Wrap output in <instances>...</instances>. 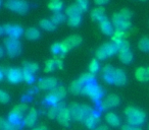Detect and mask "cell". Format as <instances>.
<instances>
[{
    "label": "cell",
    "instance_id": "7bdbcfd3",
    "mask_svg": "<svg viewBox=\"0 0 149 130\" xmlns=\"http://www.w3.org/2000/svg\"><path fill=\"white\" fill-rule=\"evenodd\" d=\"M76 4L78 5L80 9H81L82 12L86 11L88 9V6H89V2L88 0H76Z\"/></svg>",
    "mask_w": 149,
    "mask_h": 130
},
{
    "label": "cell",
    "instance_id": "9f6ffc18",
    "mask_svg": "<svg viewBox=\"0 0 149 130\" xmlns=\"http://www.w3.org/2000/svg\"><path fill=\"white\" fill-rule=\"evenodd\" d=\"M139 1H146V0H139Z\"/></svg>",
    "mask_w": 149,
    "mask_h": 130
},
{
    "label": "cell",
    "instance_id": "f1b7e54d",
    "mask_svg": "<svg viewBox=\"0 0 149 130\" xmlns=\"http://www.w3.org/2000/svg\"><path fill=\"white\" fill-rule=\"evenodd\" d=\"M65 13L68 17H74V15H81L82 11H81V9L78 7V5L74 3V4L70 5V6L66 8Z\"/></svg>",
    "mask_w": 149,
    "mask_h": 130
},
{
    "label": "cell",
    "instance_id": "7dc6e473",
    "mask_svg": "<svg viewBox=\"0 0 149 130\" xmlns=\"http://www.w3.org/2000/svg\"><path fill=\"white\" fill-rule=\"evenodd\" d=\"M54 60H55V62H56V66H57V68H59V69H61L62 68V60L60 59V58H58L57 56H55L54 57Z\"/></svg>",
    "mask_w": 149,
    "mask_h": 130
},
{
    "label": "cell",
    "instance_id": "2e32d148",
    "mask_svg": "<svg viewBox=\"0 0 149 130\" xmlns=\"http://www.w3.org/2000/svg\"><path fill=\"white\" fill-rule=\"evenodd\" d=\"M83 122L87 128H89V129H94L95 127H97L98 124H99V122H100L99 112L94 110L91 114H89V115L85 118V120H84Z\"/></svg>",
    "mask_w": 149,
    "mask_h": 130
},
{
    "label": "cell",
    "instance_id": "8d00e7d4",
    "mask_svg": "<svg viewBox=\"0 0 149 130\" xmlns=\"http://www.w3.org/2000/svg\"><path fill=\"white\" fill-rule=\"evenodd\" d=\"M56 68H57V66H56L55 60L50 59V60H47V61H46L44 71H45V72H52V71H54Z\"/></svg>",
    "mask_w": 149,
    "mask_h": 130
},
{
    "label": "cell",
    "instance_id": "bcb514c9",
    "mask_svg": "<svg viewBox=\"0 0 149 130\" xmlns=\"http://www.w3.org/2000/svg\"><path fill=\"white\" fill-rule=\"evenodd\" d=\"M122 130H142V128H140V126H133L129 125V124H125L120 127Z\"/></svg>",
    "mask_w": 149,
    "mask_h": 130
},
{
    "label": "cell",
    "instance_id": "e0dca14e",
    "mask_svg": "<svg viewBox=\"0 0 149 130\" xmlns=\"http://www.w3.org/2000/svg\"><path fill=\"white\" fill-rule=\"evenodd\" d=\"M37 119H38V112L36 111V109L32 108V109H30V111L28 112L26 117L24 118V126L34 127V125H35L36 122H37Z\"/></svg>",
    "mask_w": 149,
    "mask_h": 130
},
{
    "label": "cell",
    "instance_id": "4dcf8cb0",
    "mask_svg": "<svg viewBox=\"0 0 149 130\" xmlns=\"http://www.w3.org/2000/svg\"><path fill=\"white\" fill-rule=\"evenodd\" d=\"M50 21H51V23L55 25H60V23H62L64 21H65V15L61 12H54L53 14H52L51 19H50Z\"/></svg>",
    "mask_w": 149,
    "mask_h": 130
},
{
    "label": "cell",
    "instance_id": "c3c4849f",
    "mask_svg": "<svg viewBox=\"0 0 149 130\" xmlns=\"http://www.w3.org/2000/svg\"><path fill=\"white\" fill-rule=\"evenodd\" d=\"M108 1H109V0H94V2H95L97 5H99V6H101V5L108 3Z\"/></svg>",
    "mask_w": 149,
    "mask_h": 130
},
{
    "label": "cell",
    "instance_id": "680465c9",
    "mask_svg": "<svg viewBox=\"0 0 149 130\" xmlns=\"http://www.w3.org/2000/svg\"><path fill=\"white\" fill-rule=\"evenodd\" d=\"M148 130H149V124H148Z\"/></svg>",
    "mask_w": 149,
    "mask_h": 130
},
{
    "label": "cell",
    "instance_id": "52a82bcc",
    "mask_svg": "<svg viewBox=\"0 0 149 130\" xmlns=\"http://www.w3.org/2000/svg\"><path fill=\"white\" fill-rule=\"evenodd\" d=\"M5 6L11 11H15L19 14H25L29 9V4L25 0H7Z\"/></svg>",
    "mask_w": 149,
    "mask_h": 130
},
{
    "label": "cell",
    "instance_id": "83f0119b",
    "mask_svg": "<svg viewBox=\"0 0 149 130\" xmlns=\"http://www.w3.org/2000/svg\"><path fill=\"white\" fill-rule=\"evenodd\" d=\"M63 6V2L61 0H50L48 7H49L50 10L54 11V12H60V10L62 9Z\"/></svg>",
    "mask_w": 149,
    "mask_h": 130
},
{
    "label": "cell",
    "instance_id": "b9f144b4",
    "mask_svg": "<svg viewBox=\"0 0 149 130\" xmlns=\"http://www.w3.org/2000/svg\"><path fill=\"white\" fill-rule=\"evenodd\" d=\"M135 76H136L137 80L139 81H145V68L143 67H139L135 72Z\"/></svg>",
    "mask_w": 149,
    "mask_h": 130
},
{
    "label": "cell",
    "instance_id": "1f68e13d",
    "mask_svg": "<svg viewBox=\"0 0 149 130\" xmlns=\"http://www.w3.org/2000/svg\"><path fill=\"white\" fill-rule=\"evenodd\" d=\"M39 25L43 30H45V31L51 32L56 29V25H53V23H51V21H49V19H41V21H39Z\"/></svg>",
    "mask_w": 149,
    "mask_h": 130
},
{
    "label": "cell",
    "instance_id": "f6af8a7d",
    "mask_svg": "<svg viewBox=\"0 0 149 130\" xmlns=\"http://www.w3.org/2000/svg\"><path fill=\"white\" fill-rule=\"evenodd\" d=\"M50 50H51V53L54 54L55 56L60 55V54H61V49H60V43H54L53 45L51 46Z\"/></svg>",
    "mask_w": 149,
    "mask_h": 130
},
{
    "label": "cell",
    "instance_id": "74e56055",
    "mask_svg": "<svg viewBox=\"0 0 149 130\" xmlns=\"http://www.w3.org/2000/svg\"><path fill=\"white\" fill-rule=\"evenodd\" d=\"M100 69V65H99V62L97 61V59H93L91 61V63L89 64V71L90 73L95 75L96 73L99 71Z\"/></svg>",
    "mask_w": 149,
    "mask_h": 130
},
{
    "label": "cell",
    "instance_id": "d6a6232c",
    "mask_svg": "<svg viewBox=\"0 0 149 130\" xmlns=\"http://www.w3.org/2000/svg\"><path fill=\"white\" fill-rule=\"evenodd\" d=\"M58 112H59L58 104L50 106L49 109H48V111H47L48 118H50V119H56V117H57V115H58Z\"/></svg>",
    "mask_w": 149,
    "mask_h": 130
},
{
    "label": "cell",
    "instance_id": "cb8c5ba5",
    "mask_svg": "<svg viewBox=\"0 0 149 130\" xmlns=\"http://www.w3.org/2000/svg\"><path fill=\"white\" fill-rule=\"evenodd\" d=\"M21 127L0 117V130H19Z\"/></svg>",
    "mask_w": 149,
    "mask_h": 130
},
{
    "label": "cell",
    "instance_id": "836d02e7",
    "mask_svg": "<svg viewBox=\"0 0 149 130\" xmlns=\"http://www.w3.org/2000/svg\"><path fill=\"white\" fill-rule=\"evenodd\" d=\"M114 44H116V47H118V52H122V51H128V50H130V44H129V42L127 41L126 39L120 40V41L116 42V43H114Z\"/></svg>",
    "mask_w": 149,
    "mask_h": 130
},
{
    "label": "cell",
    "instance_id": "6da1fadb",
    "mask_svg": "<svg viewBox=\"0 0 149 130\" xmlns=\"http://www.w3.org/2000/svg\"><path fill=\"white\" fill-rule=\"evenodd\" d=\"M125 115L127 117V124L133 126L142 125L146 119L145 112L136 107H132V106H129L125 109Z\"/></svg>",
    "mask_w": 149,
    "mask_h": 130
},
{
    "label": "cell",
    "instance_id": "ba28073f",
    "mask_svg": "<svg viewBox=\"0 0 149 130\" xmlns=\"http://www.w3.org/2000/svg\"><path fill=\"white\" fill-rule=\"evenodd\" d=\"M82 43V38L78 35H72L66 38L63 42L60 43V49H61V54L68 53L72 48L77 47Z\"/></svg>",
    "mask_w": 149,
    "mask_h": 130
},
{
    "label": "cell",
    "instance_id": "f907efd6",
    "mask_svg": "<svg viewBox=\"0 0 149 130\" xmlns=\"http://www.w3.org/2000/svg\"><path fill=\"white\" fill-rule=\"evenodd\" d=\"M149 80V67L145 68V81Z\"/></svg>",
    "mask_w": 149,
    "mask_h": 130
},
{
    "label": "cell",
    "instance_id": "d6986e66",
    "mask_svg": "<svg viewBox=\"0 0 149 130\" xmlns=\"http://www.w3.org/2000/svg\"><path fill=\"white\" fill-rule=\"evenodd\" d=\"M114 70H116V68L110 64L105 65L102 69V77L107 83H112V81H113Z\"/></svg>",
    "mask_w": 149,
    "mask_h": 130
},
{
    "label": "cell",
    "instance_id": "ee69618b",
    "mask_svg": "<svg viewBox=\"0 0 149 130\" xmlns=\"http://www.w3.org/2000/svg\"><path fill=\"white\" fill-rule=\"evenodd\" d=\"M9 100H10V97H9L8 94H7L6 91L0 89V103L7 104L9 102Z\"/></svg>",
    "mask_w": 149,
    "mask_h": 130
},
{
    "label": "cell",
    "instance_id": "30bf717a",
    "mask_svg": "<svg viewBox=\"0 0 149 130\" xmlns=\"http://www.w3.org/2000/svg\"><path fill=\"white\" fill-rule=\"evenodd\" d=\"M111 23L113 28H116V31H125L127 32L129 29L132 28V23L131 21H127V19H123L118 12L113 13L111 17Z\"/></svg>",
    "mask_w": 149,
    "mask_h": 130
},
{
    "label": "cell",
    "instance_id": "5b68a950",
    "mask_svg": "<svg viewBox=\"0 0 149 130\" xmlns=\"http://www.w3.org/2000/svg\"><path fill=\"white\" fill-rule=\"evenodd\" d=\"M118 50L116 45L113 42H109V43H104L96 50L95 56L97 59L99 60H104L107 57H111L116 53H118Z\"/></svg>",
    "mask_w": 149,
    "mask_h": 130
},
{
    "label": "cell",
    "instance_id": "db71d44e",
    "mask_svg": "<svg viewBox=\"0 0 149 130\" xmlns=\"http://www.w3.org/2000/svg\"><path fill=\"white\" fill-rule=\"evenodd\" d=\"M3 76H4V73L2 72V70H1V68H0V80H2Z\"/></svg>",
    "mask_w": 149,
    "mask_h": 130
},
{
    "label": "cell",
    "instance_id": "7402d4cb",
    "mask_svg": "<svg viewBox=\"0 0 149 130\" xmlns=\"http://www.w3.org/2000/svg\"><path fill=\"white\" fill-rule=\"evenodd\" d=\"M105 120L107 122L108 125H110L111 127H118L120 125V120L118 118V115H116L112 112H109L105 115Z\"/></svg>",
    "mask_w": 149,
    "mask_h": 130
},
{
    "label": "cell",
    "instance_id": "6f0895ef",
    "mask_svg": "<svg viewBox=\"0 0 149 130\" xmlns=\"http://www.w3.org/2000/svg\"><path fill=\"white\" fill-rule=\"evenodd\" d=\"M0 6H1V0H0Z\"/></svg>",
    "mask_w": 149,
    "mask_h": 130
},
{
    "label": "cell",
    "instance_id": "f35d334b",
    "mask_svg": "<svg viewBox=\"0 0 149 130\" xmlns=\"http://www.w3.org/2000/svg\"><path fill=\"white\" fill-rule=\"evenodd\" d=\"M82 17L81 15H74V17H70L68 19V23L70 27H78L81 23Z\"/></svg>",
    "mask_w": 149,
    "mask_h": 130
},
{
    "label": "cell",
    "instance_id": "11a10c76",
    "mask_svg": "<svg viewBox=\"0 0 149 130\" xmlns=\"http://www.w3.org/2000/svg\"><path fill=\"white\" fill-rule=\"evenodd\" d=\"M3 34H4V30H3V27H1V25H0V37H1Z\"/></svg>",
    "mask_w": 149,
    "mask_h": 130
},
{
    "label": "cell",
    "instance_id": "277c9868",
    "mask_svg": "<svg viewBox=\"0 0 149 130\" xmlns=\"http://www.w3.org/2000/svg\"><path fill=\"white\" fill-rule=\"evenodd\" d=\"M66 96V89H64V87L59 85V87H56L55 89H53L52 91H50L49 93L46 95L44 102L46 104H48L49 106L56 105L59 102H61L62 100L65 98Z\"/></svg>",
    "mask_w": 149,
    "mask_h": 130
},
{
    "label": "cell",
    "instance_id": "9c48e42d",
    "mask_svg": "<svg viewBox=\"0 0 149 130\" xmlns=\"http://www.w3.org/2000/svg\"><path fill=\"white\" fill-rule=\"evenodd\" d=\"M58 107H59V112H58V115L56 117L57 121L61 124L64 127H68L70 124V120H72V117H70V113L68 111V108L65 106V104L63 102H59L58 103Z\"/></svg>",
    "mask_w": 149,
    "mask_h": 130
},
{
    "label": "cell",
    "instance_id": "8992f818",
    "mask_svg": "<svg viewBox=\"0 0 149 130\" xmlns=\"http://www.w3.org/2000/svg\"><path fill=\"white\" fill-rule=\"evenodd\" d=\"M5 50H6L7 55L10 58H15L22 53V44L19 39H13V38H6L4 40Z\"/></svg>",
    "mask_w": 149,
    "mask_h": 130
},
{
    "label": "cell",
    "instance_id": "603a6c76",
    "mask_svg": "<svg viewBox=\"0 0 149 130\" xmlns=\"http://www.w3.org/2000/svg\"><path fill=\"white\" fill-rule=\"evenodd\" d=\"M84 85L79 80H74L72 83H70V87H68V91H70V94L72 95H80L82 93V89H83Z\"/></svg>",
    "mask_w": 149,
    "mask_h": 130
},
{
    "label": "cell",
    "instance_id": "d590c367",
    "mask_svg": "<svg viewBox=\"0 0 149 130\" xmlns=\"http://www.w3.org/2000/svg\"><path fill=\"white\" fill-rule=\"evenodd\" d=\"M138 47L141 51L143 52H149V38L144 37L139 41Z\"/></svg>",
    "mask_w": 149,
    "mask_h": 130
},
{
    "label": "cell",
    "instance_id": "60d3db41",
    "mask_svg": "<svg viewBox=\"0 0 149 130\" xmlns=\"http://www.w3.org/2000/svg\"><path fill=\"white\" fill-rule=\"evenodd\" d=\"M118 14H120V17H123V19H127V21H130V19H132V17H133V12L130 10V9H128V8L120 9V11L118 12Z\"/></svg>",
    "mask_w": 149,
    "mask_h": 130
},
{
    "label": "cell",
    "instance_id": "484cf974",
    "mask_svg": "<svg viewBox=\"0 0 149 130\" xmlns=\"http://www.w3.org/2000/svg\"><path fill=\"white\" fill-rule=\"evenodd\" d=\"M25 36L30 41H35V40H38L40 38V32H39V30L36 29V28H29V29L26 31Z\"/></svg>",
    "mask_w": 149,
    "mask_h": 130
},
{
    "label": "cell",
    "instance_id": "7c38bea8",
    "mask_svg": "<svg viewBox=\"0 0 149 130\" xmlns=\"http://www.w3.org/2000/svg\"><path fill=\"white\" fill-rule=\"evenodd\" d=\"M68 111L70 113V117L74 121H84L85 119V112L83 109V105H80L78 103H72L68 106Z\"/></svg>",
    "mask_w": 149,
    "mask_h": 130
},
{
    "label": "cell",
    "instance_id": "681fc988",
    "mask_svg": "<svg viewBox=\"0 0 149 130\" xmlns=\"http://www.w3.org/2000/svg\"><path fill=\"white\" fill-rule=\"evenodd\" d=\"M91 130H108V127L106 125H100V126H97V127H95L94 129H91Z\"/></svg>",
    "mask_w": 149,
    "mask_h": 130
},
{
    "label": "cell",
    "instance_id": "9a60e30c",
    "mask_svg": "<svg viewBox=\"0 0 149 130\" xmlns=\"http://www.w3.org/2000/svg\"><path fill=\"white\" fill-rule=\"evenodd\" d=\"M3 30H4V34H7L8 37L13 39H19L24 34V29L17 25H3Z\"/></svg>",
    "mask_w": 149,
    "mask_h": 130
},
{
    "label": "cell",
    "instance_id": "ac0fdd59",
    "mask_svg": "<svg viewBox=\"0 0 149 130\" xmlns=\"http://www.w3.org/2000/svg\"><path fill=\"white\" fill-rule=\"evenodd\" d=\"M127 83V75L125 73V71L120 68H116L114 70V74H113V81L112 83L118 87H122L125 85Z\"/></svg>",
    "mask_w": 149,
    "mask_h": 130
},
{
    "label": "cell",
    "instance_id": "e575fe53",
    "mask_svg": "<svg viewBox=\"0 0 149 130\" xmlns=\"http://www.w3.org/2000/svg\"><path fill=\"white\" fill-rule=\"evenodd\" d=\"M129 36V34L125 31H114L113 34H112V37H111V40L112 42H116L118 40H123V39H126L127 37Z\"/></svg>",
    "mask_w": 149,
    "mask_h": 130
},
{
    "label": "cell",
    "instance_id": "ab89813d",
    "mask_svg": "<svg viewBox=\"0 0 149 130\" xmlns=\"http://www.w3.org/2000/svg\"><path fill=\"white\" fill-rule=\"evenodd\" d=\"M23 80H25L27 83H33L35 81V75L33 73L29 72V71L23 69Z\"/></svg>",
    "mask_w": 149,
    "mask_h": 130
},
{
    "label": "cell",
    "instance_id": "4316f807",
    "mask_svg": "<svg viewBox=\"0 0 149 130\" xmlns=\"http://www.w3.org/2000/svg\"><path fill=\"white\" fill-rule=\"evenodd\" d=\"M23 69L29 71V72L35 74L38 70H39V65L35 62H30V61H24L23 62Z\"/></svg>",
    "mask_w": 149,
    "mask_h": 130
},
{
    "label": "cell",
    "instance_id": "d4e9b609",
    "mask_svg": "<svg viewBox=\"0 0 149 130\" xmlns=\"http://www.w3.org/2000/svg\"><path fill=\"white\" fill-rule=\"evenodd\" d=\"M118 59L120 60V62L124 64H129L132 62L133 60V53L128 50V51H122L118 52Z\"/></svg>",
    "mask_w": 149,
    "mask_h": 130
},
{
    "label": "cell",
    "instance_id": "3957f363",
    "mask_svg": "<svg viewBox=\"0 0 149 130\" xmlns=\"http://www.w3.org/2000/svg\"><path fill=\"white\" fill-rule=\"evenodd\" d=\"M81 94L84 96H88L93 102L98 103L103 97V89L96 83H92L84 85Z\"/></svg>",
    "mask_w": 149,
    "mask_h": 130
},
{
    "label": "cell",
    "instance_id": "44dd1931",
    "mask_svg": "<svg viewBox=\"0 0 149 130\" xmlns=\"http://www.w3.org/2000/svg\"><path fill=\"white\" fill-rule=\"evenodd\" d=\"M91 17L93 21H101L103 19H106L105 17V9L102 6L96 7L92 10L91 12Z\"/></svg>",
    "mask_w": 149,
    "mask_h": 130
},
{
    "label": "cell",
    "instance_id": "7a4b0ae2",
    "mask_svg": "<svg viewBox=\"0 0 149 130\" xmlns=\"http://www.w3.org/2000/svg\"><path fill=\"white\" fill-rule=\"evenodd\" d=\"M28 110V105L26 103H21L17 105L13 110L10 111L8 115V121L11 122L15 125H17L19 127L24 126V115H25L26 111Z\"/></svg>",
    "mask_w": 149,
    "mask_h": 130
},
{
    "label": "cell",
    "instance_id": "f546056e",
    "mask_svg": "<svg viewBox=\"0 0 149 130\" xmlns=\"http://www.w3.org/2000/svg\"><path fill=\"white\" fill-rule=\"evenodd\" d=\"M79 80L83 83L84 85H88V83H95V75L92 74L90 72H87V73H84L80 76Z\"/></svg>",
    "mask_w": 149,
    "mask_h": 130
},
{
    "label": "cell",
    "instance_id": "5bb4252c",
    "mask_svg": "<svg viewBox=\"0 0 149 130\" xmlns=\"http://www.w3.org/2000/svg\"><path fill=\"white\" fill-rule=\"evenodd\" d=\"M57 87V79L55 77H45L38 81V89L42 91H52Z\"/></svg>",
    "mask_w": 149,
    "mask_h": 130
},
{
    "label": "cell",
    "instance_id": "8fae6325",
    "mask_svg": "<svg viewBox=\"0 0 149 130\" xmlns=\"http://www.w3.org/2000/svg\"><path fill=\"white\" fill-rule=\"evenodd\" d=\"M2 72L6 74V77L9 83H19L23 80V69L21 68H1Z\"/></svg>",
    "mask_w": 149,
    "mask_h": 130
},
{
    "label": "cell",
    "instance_id": "f5cc1de1",
    "mask_svg": "<svg viewBox=\"0 0 149 130\" xmlns=\"http://www.w3.org/2000/svg\"><path fill=\"white\" fill-rule=\"evenodd\" d=\"M32 130H46V127L45 126H39V127L34 128V129H32Z\"/></svg>",
    "mask_w": 149,
    "mask_h": 130
},
{
    "label": "cell",
    "instance_id": "4fadbf2b",
    "mask_svg": "<svg viewBox=\"0 0 149 130\" xmlns=\"http://www.w3.org/2000/svg\"><path fill=\"white\" fill-rule=\"evenodd\" d=\"M120 98L118 96L114 95V94H111V95H108L106 98H104L102 100V102L99 104V107H100V110L102 111H106L108 109H111V108H114L116 106L120 105Z\"/></svg>",
    "mask_w": 149,
    "mask_h": 130
},
{
    "label": "cell",
    "instance_id": "816d5d0a",
    "mask_svg": "<svg viewBox=\"0 0 149 130\" xmlns=\"http://www.w3.org/2000/svg\"><path fill=\"white\" fill-rule=\"evenodd\" d=\"M4 55V49L2 48V46H0V58Z\"/></svg>",
    "mask_w": 149,
    "mask_h": 130
},
{
    "label": "cell",
    "instance_id": "ffe728a7",
    "mask_svg": "<svg viewBox=\"0 0 149 130\" xmlns=\"http://www.w3.org/2000/svg\"><path fill=\"white\" fill-rule=\"evenodd\" d=\"M100 30H101V32L104 34V35H112L113 34V25H112L111 21H109L107 19V17H106L105 19H103V21H100Z\"/></svg>",
    "mask_w": 149,
    "mask_h": 130
}]
</instances>
